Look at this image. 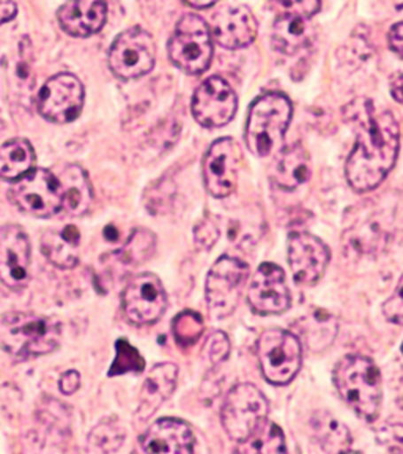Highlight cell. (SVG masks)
<instances>
[{"label": "cell", "mask_w": 403, "mask_h": 454, "mask_svg": "<svg viewBox=\"0 0 403 454\" xmlns=\"http://www.w3.org/2000/svg\"><path fill=\"white\" fill-rule=\"evenodd\" d=\"M344 113L356 133V145L345 168L348 184L354 192L376 190L396 164L399 123L390 111H380L368 98L353 99Z\"/></svg>", "instance_id": "obj_1"}, {"label": "cell", "mask_w": 403, "mask_h": 454, "mask_svg": "<svg viewBox=\"0 0 403 454\" xmlns=\"http://www.w3.org/2000/svg\"><path fill=\"white\" fill-rule=\"evenodd\" d=\"M60 338L58 320L34 312H10L0 324L2 348L18 362L56 352Z\"/></svg>", "instance_id": "obj_2"}, {"label": "cell", "mask_w": 403, "mask_h": 454, "mask_svg": "<svg viewBox=\"0 0 403 454\" xmlns=\"http://www.w3.org/2000/svg\"><path fill=\"white\" fill-rule=\"evenodd\" d=\"M340 397L361 419L374 421L382 407V376L376 363L362 355L344 356L334 371Z\"/></svg>", "instance_id": "obj_3"}, {"label": "cell", "mask_w": 403, "mask_h": 454, "mask_svg": "<svg viewBox=\"0 0 403 454\" xmlns=\"http://www.w3.org/2000/svg\"><path fill=\"white\" fill-rule=\"evenodd\" d=\"M291 99L283 93H267L249 109L246 145L255 156H268L281 145L291 121Z\"/></svg>", "instance_id": "obj_4"}, {"label": "cell", "mask_w": 403, "mask_h": 454, "mask_svg": "<svg viewBox=\"0 0 403 454\" xmlns=\"http://www.w3.org/2000/svg\"><path fill=\"white\" fill-rule=\"evenodd\" d=\"M169 59L188 74H202L213 59L212 30L198 14H184L167 44Z\"/></svg>", "instance_id": "obj_5"}, {"label": "cell", "mask_w": 403, "mask_h": 454, "mask_svg": "<svg viewBox=\"0 0 403 454\" xmlns=\"http://www.w3.org/2000/svg\"><path fill=\"white\" fill-rule=\"evenodd\" d=\"M255 348L263 377L269 383L287 385L297 377L303 363V348L295 334L281 328L265 330Z\"/></svg>", "instance_id": "obj_6"}, {"label": "cell", "mask_w": 403, "mask_h": 454, "mask_svg": "<svg viewBox=\"0 0 403 454\" xmlns=\"http://www.w3.org/2000/svg\"><path fill=\"white\" fill-rule=\"evenodd\" d=\"M268 399L262 391L252 383H238L227 395L221 409V421L227 435L240 443L268 419Z\"/></svg>", "instance_id": "obj_7"}, {"label": "cell", "mask_w": 403, "mask_h": 454, "mask_svg": "<svg viewBox=\"0 0 403 454\" xmlns=\"http://www.w3.org/2000/svg\"><path fill=\"white\" fill-rule=\"evenodd\" d=\"M248 263L238 257L222 255L206 278V308L213 319H226L240 301L248 279Z\"/></svg>", "instance_id": "obj_8"}, {"label": "cell", "mask_w": 403, "mask_h": 454, "mask_svg": "<svg viewBox=\"0 0 403 454\" xmlns=\"http://www.w3.org/2000/svg\"><path fill=\"white\" fill-rule=\"evenodd\" d=\"M8 196L21 212L36 218H50L62 212L58 178L48 169L28 170L26 176L14 180Z\"/></svg>", "instance_id": "obj_9"}, {"label": "cell", "mask_w": 403, "mask_h": 454, "mask_svg": "<svg viewBox=\"0 0 403 454\" xmlns=\"http://www.w3.org/2000/svg\"><path fill=\"white\" fill-rule=\"evenodd\" d=\"M156 44L142 27H131L117 36L109 51V68L120 79H137L153 70Z\"/></svg>", "instance_id": "obj_10"}, {"label": "cell", "mask_w": 403, "mask_h": 454, "mask_svg": "<svg viewBox=\"0 0 403 454\" xmlns=\"http://www.w3.org/2000/svg\"><path fill=\"white\" fill-rule=\"evenodd\" d=\"M84 106V85L74 74L60 73L43 85L36 107L46 121L70 123Z\"/></svg>", "instance_id": "obj_11"}, {"label": "cell", "mask_w": 403, "mask_h": 454, "mask_svg": "<svg viewBox=\"0 0 403 454\" xmlns=\"http://www.w3.org/2000/svg\"><path fill=\"white\" fill-rule=\"evenodd\" d=\"M121 306L127 319L136 325L155 324L167 308L163 283L153 273L137 275L121 294Z\"/></svg>", "instance_id": "obj_12"}, {"label": "cell", "mask_w": 403, "mask_h": 454, "mask_svg": "<svg viewBox=\"0 0 403 454\" xmlns=\"http://www.w3.org/2000/svg\"><path fill=\"white\" fill-rule=\"evenodd\" d=\"M238 109V98L234 89L221 76L204 81L192 97V115L200 127H226L234 121Z\"/></svg>", "instance_id": "obj_13"}, {"label": "cell", "mask_w": 403, "mask_h": 454, "mask_svg": "<svg viewBox=\"0 0 403 454\" xmlns=\"http://www.w3.org/2000/svg\"><path fill=\"white\" fill-rule=\"evenodd\" d=\"M241 153L238 142L232 137H221L213 142L204 158V182L213 198H227L235 192L240 174Z\"/></svg>", "instance_id": "obj_14"}, {"label": "cell", "mask_w": 403, "mask_h": 454, "mask_svg": "<svg viewBox=\"0 0 403 454\" xmlns=\"http://www.w3.org/2000/svg\"><path fill=\"white\" fill-rule=\"evenodd\" d=\"M248 301L252 311L260 316L287 311L291 298L283 270L276 263L263 262L249 286Z\"/></svg>", "instance_id": "obj_15"}, {"label": "cell", "mask_w": 403, "mask_h": 454, "mask_svg": "<svg viewBox=\"0 0 403 454\" xmlns=\"http://www.w3.org/2000/svg\"><path fill=\"white\" fill-rule=\"evenodd\" d=\"M30 241L21 227L0 229V279L10 289H21L28 279Z\"/></svg>", "instance_id": "obj_16"}, {"label": "cell", "mask_w": 403, "mask_h": 454, "mask_svg": "<svg viewBox=\"0 0 403 454\" xmlns=\"http://www.w3.org/2000/svg\"><path fill=\"white\" fill-rule=\"evenodd\" d=\"M289 263L299 284H315L329 263V249L315 235L293 232L289 237Z\"/></svg>", "instance_id": "obj_17"}, {"label": "cell", "mask_w": 403, "mask_h": 454, "mask_svg": "<svg viewBox=\"0 0 403 454\" xmlns=\"http://www.w3.org/2000/svg\"><path fill=\"white\" fill-rule=\"evenodd\" d=\"M212 36L226 50H241L254 42L257 21L254 14L244 5L222 8L213 18Z\"/></svg>", "instance_id": "obj_18"}, {"label": "cell", "mask_w": 403, "mask_h": 454, "mask_svg": "<svg viewBox=\"0 0 403 454\" xmlns=\"http://www.w3.org/2000/svg\"><path fill=\"white\" fill-rule=\"evenodd\" d=\"M141 447L147 453H192L194 434L182 419H158L142 435Z\"/></svg>", "instance_id": "obj_19"}, {"label": "cell", "mask_w": 403, "mask_h": 454, "mask_svg": "<svg viewBox=\"0 0 403 454\" xmlns=\"http://www.w3.org/2000/svg\"><path fill=\"white\" fill-rule=\"evenodd\" d=\"M60 27L71 36L85 38L99 32L106 22L105 0H68L58 10Z\"/></svg>", "instance_id": "obj_20"}, {"label": "cell", "mask_w": 403, "mask_h": 454, "mask_svg": "<svg viewBox=\"0 0 403 454\" xmlns=\"http://www.w3.org/2000/svg\"><path fill=\"white\" fill-rule=\"evenodd\" d=\"M178 368L174 363H159L151 369L142 387L136 417L147 421L167 401L177 385Z\"/></svg>", "instance_id": "obj_21"}, {"label": "cell", "mask_w": 403, "mask_h": 454, "mask_svg": "<svg viewBox=\"0 0 403 454\" xmlns=\"http://www.w3.org/2000/svg\"><path fill=\"white\" fill-rule=\"evenodd\" d=\"M57 178L62 192V212L70 216L84 215L93 202L92 184L85 170L78 164H68Z\"/></svg>", "instance_id": "obj_22"}, {"label": "cell", "mask_w": 403, "mask_h": 454, "mask_svg": "<svg viewBox=\"0 0 403 454\" xmlns=\"http://www.w3.org/2000/svg\"><path fill=\"white\" fill-rule=\"evenodd\" d=\"M81 232L76 226L54 227L42 237L44 257L58 269H73L79 261Z\"/></svg>", "instance_id": "obj_23"}, {"label": "cell", "mask_w": 403, "mask_h": 454, "mask_svg": "<svg viewBox=\"0 0 403 454\" xmlns=\"http://www.w3.org/2000/svg\"><path fill=\"white\" fill-rule=\"evenodd\" d=\"M311 177V160L305 147L297 142L283 149L273 168V182L285 192L297 190Z\"/></svg>", "instance_id": "obj_24"}, {"label": "cell", "mask_w": 403, "mask_h": 454, "mask_svg": "<svg viewBox=\"0 0 403 454\" xmlns=\"http://www.w3.org/2000/svg\"><path fill=\"white\" fill-rule=\"evenodd\" d=\"M311 38L312 27L307 18L297 14H279L271 30L273 48L285 56H293L305 50Z\"/></svg>", "instance_id": "obj_25"}, {"label": "cell", "mask_w": 403, "mask_h": 454, "mask_svg": "<svg viewBox=\"0 0 403 454\" xmlns=\"http://www.w3.org/2000/svg\"><path fill=\"white\" fill-rule=\"evenodd\" d=\"M35 152L27 139H12L0 147V178L14 182L34 169Z\"/></svg>", "instance_id": "obj_26"}, {"label": "cell", "mask_w": 403, "mask_h": 454, "mask_svg": "<svg viewBox=\"0 0 403 454\" xmlns=\"http://www.w3.org/2000/svg\"><path fill=\"white\" fill-rule=\"evenodd\" d=\"M312 429L320 445L326 451H347L352 443L348 427L333 419L329 413H317L312 419Z\"/></svg>", "instance_id": "obj_27"}, {"label": "cell", "mask_w": 403, "mask_h": 454, "mask_svg": "<svg viewBox=\"0 0 403 454\" xmlns=\"http://www.w3.org/2000/svg\"><path fill=\"white\" fill-rule=\"evenodd\" d=\"M240 453H283L285 451V437L279 426L265 419L262 425L251 434V437L240 442Z\"/></svg>", "instance_id": "obj_28"}, {"label": "cell", "mask_w": 403, "mask_h": 454, "mask_svg": "<svg viewBox=\"0 0 403 454\" xmlns=\"http://www.w3.org/2000/svg\"><path fill=\"white\" fill-rule=\"evenodd\" d=\"M155 247V234H151L147 229H136L125 247L117 251L115 257L123 267H136L153 255Z\"/></svg>", "instance_id": "obj_29"}, {"label": "cell", "mask_w": 403, "mask_h": 454, "mask_svg": "<svg viewBox=\"0 0 403 454\" xmlns=\"http://www.w3.org/2000/svg\"><path fill=\"white\" fill-rule=\"evenodd\" d=\"M125 435L127 434L119 419H105L89 434L87 448L93 453H113L123 445Z\"/></svg>", "instance_id": "obj_30"}, {"label": "cell", "mask_w": 403, "mask_h": 454, "mask_svg": "<svg viewBox=\"0 0 403 454\" xmlns=\"http://www.w3.org/2000/svg\"><path fill=\"white\" fill-rule=\"evenodd\" d=\"M205 324L198 312L183 311L172 322V333L182 348H191L204 334Z\"/></svg>", "instance_id": "obj_31"}, {"label": "cell", "mask_w": 403, "mask_h": 454, "mask_svg": "<svg viewBox=\"0 0 403 454\" xmlns=\"http://www.w3.org/2000/svg\"><path fill=\"white\" fill-rule=\"evenodd\" d=\"M145 369V360L141 352L129 344V340L125 338L115 342V358H113L112 366L109 369L107 376H123L128 372H136L139 374Z\"/></svg>", "instance_id": "obj_32"}, {"label": "cell", "mask_w": 403, "mask_h": 454, "mask_svg": "<svg viewBox=\"0 0 403 454\" xmlns=\"http://www.w3.org/2000/svg\"><path fill=\"white\" fill-rule=\"evenodd\" d=\"M271 7L281 14H297L311 18L322 7L320 0H271Z\"/></svg>", "instance_id": "obj_33"}, {"label": "cell", "mask_w": 403, "mask_h": 454, "mask_svg": "<svg viewBox=\"0 0 403 454\" xmlns=\"http://www.w3.org/2000/svg\"><path fill=\"white\" fill-rule=\"evenodd\" d=\"M204 354L213 366H218L220 363L226 362L227 356L230 354L229 336L224 332H214L206 340Z\"/></svg>", "instance_id": "obj_34"}, {"label": "cell", "mask_w": 403, "mask_h": 454, "mask_svg": "<svg viewBox=\"0 0 403 454\" xmlns=\"http://www.w3.org/2000/svg\"><path fill=\"white\" fill-rule=\"evenodd\" d=\"M221 231L218 224L212 218H204L194 229L196 245L200 249H212L216 241L220 240Z\"/></svg>", "instance_id": "obj_35"}, {"label": "cell", "mask_w": 403, "mask_h": 454, "mask_svg": "<svg viewBox=\"0 0 403 454\" xmlns=\"http://www.w3.org/2000/svg\"><path fill=\"white\" fill-rule=\"evenodd\" d=\"M383 314L391 324L403 325V275L397 284L396 291L383 305Z\"/></svg>", "instance_id": "obj_36"}, {"label": "cell", "mask_w": 403, "mask_h": 454, "mask_svg": "<svg viewBox=\"0 0 403 454\" xmlns=\"http://www.w3.org/2000/svg\"><path fill=\"white\" fill-rule=\"evenodd\" d=\"M376 439L380 443H403V425H391L386 427H382L378 434H376Z\"/></svg>", "instance_id": "obj_37"}, {"label": "cell", "mask_w": 403, "mask_h": 454, "mask_svg": "<svg viewBox=\"0 0 403 454\" xmlns=\"http://www.w3.org/2000/svg\"><path fill=\"white\" fill-rule=\"evenodd\" d=\"M81 387V374L78 371H66L64 376L60 377L58 388L64 395H73Z\"/></svg>", "instance_id": "obj_38"}, {"label": "cell", "mask_w": 403, "mask_h": 454, "mask_svg": "<svg viewBox=\"0 0 403 454\" xmlns=\"http://www.w3.org/2000/svg\"><path fill=\"white\" fill-rule=\"evenodd\" d=\"M388 42L390 48L394 54L403 59V22H397L391 27L388 34Z\"/></svg>", "instance_id": "obj_39"}, {"label": "cell", "mask_w": 403, "mask_h": 454, "mask_svg": "<svg viewBox=\"0 0 403 454\" xmlns=\"http://www.w3.org/2000/svg\"><path fill=\"white\" fill-rule=\"evenodd\" d=\"M16 16V4L13 0H0V26L12 21Z\"/></svg>", "instance_id": "obj_40"}, {"label": "cell", "mask_w": 403, "mask_h": 454, "mask_svg": "<svg viewBox=\"0 0 403 454\" xmlns=\"http://www.w3.org/2000/svg\"><path fill=\"white\" fill-rule=\"evenodd\" d=\"M391 95L392 98L403 105V74H399L391 81Z\"/></svg>", "instance_id": "obj_41"}, {"label": "cell", "mask_w": 403, "mask_h": 454, "mask_svg": "<svg viewBox=\"0 0 403 454\" xmlns=\"http://www.w3.org/2000/svg\"><path fill=\"white\" fill-rule=\"evenodd\" d=\"M183 2L194 8H208L214 5L218 0H183Z\"/></svg>", "instance_id": "obj_42"}, {"label": "cell", "mask_w": 403, "mask_h": 454, "mask_svg": "<svg viewBox=\"0 0 403 454\" xmlns=\"http://www.w3.org/2000/svg\"><path fill=\"white\" fill-rule=\"evenodd\" d=\"M394 2H396V8H399V10H402L403 0H394Z\"/></svg>", "instance_id": "obj_43"}, {"label": "cell", "mask_w": 403, "mask_h": 454, "mask_svg": "<svg viewBox=\"0 0 403 454\" xmlns=\"http://www.w3.org/2000/svg\"><path fill=\"white\" fill-rule=\"evenodd\" d=\"M402 352H403V346H402Z\"/></svg>", "instance_id": "obj_44"}]
</instances>
